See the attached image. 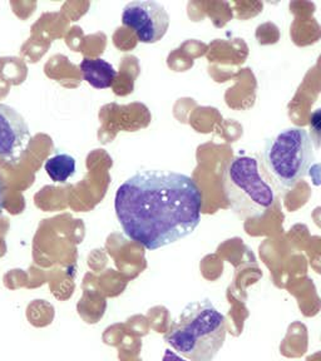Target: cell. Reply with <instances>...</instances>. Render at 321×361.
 <instances>
[{
  "instance_id": "cell-1",
  "label": "cell",
  "mask_w": 321,
  "mask_h": 361,
  "mask_svg": "<svg viewBox=\"0 0 321 361\" xmlns=\"http://www.w3.org/2000/svg\"><path fill=\"white\" fill-rule=\"evenodd\" d=\"M202 204V192L192 177L156 169L124 180L114 200L126 236L151 251L191 235Z\"/></svg>"
},
{
  "instance_id": "cell-2",
  "label": "cell",
  "mask_w": 321,
  "mask_h": 361,
  "mask_svg": "<svg viewBox=\"0 0 321 361\" xmlns=\"http://www.w3.org/2000/svg\"><path fill=\"white\" fill-rule=\"evenodd\" d=\"M226 338V319L210 300L187 305L164 340L191 361H212Z\"/></svg>"
},
{
  "instance_id": "cell-3",
  "label": "cell",
  "mask_w": 321,
  "mask_h": 361,
  "mask_svg": "<svg viewBox=\"0 0 321 361\" xmlns=\"http://www.w3.org/2000/svg\"><path fill=\"white\" fill-rule=\"evenodd\" d=\"M224 190L232 209L243 217H262L277 203V187L255 156L232 158L224 171Z\"/></svg>"
},
{
  "instance_id": "cell-4",
  "label": "cell",
  "mask_w": 321,
  "mask_h": 361,
  "mask_svg": "<svg viewBox=\"0 0 321 361\" xmlns=\"http://www.w3.org/2000/svg\"><path fill=\"white\" fill-rule=\"evenodd\" d=\"M314 162V146L308 130L293 127L266 142L262 169L279 190L289 191L309 173Z\"/></svg>"
},
{
  "instance_id": "cell-5",
  "label": "cell",
  "mask_w": 321,
  "mask_h": 361,
  "mask_svg": "<svg viewBox=\"0 0 321 361\" xmlns=\"http://www.w3.org/2000/svg\"><path fill=\"white\" fill-rule=\"evenodd\" d=\"M122 24L130 28L141 43L153 44L167 33L169 16L157 1H131L124 6Z\"/></svg>"
},
{
  "instance_id": "cell-6",
  "label": "cell",
  "mask_w": 321,
  "mask_h": 361,
  "mask_svg": "<svg viewBox=\"0 0 321 361\" xmlns=\"http://www.w3.org/2000/svg\"><path fill=\"white\" fill-rule=\"evenodd\" d=\"M32 135L28 124L17 109L0 103V158L18 164L28 151Z\"/></svg>"
},
{
  "instance_id": "cell-7",
  "label": "cell",
  "mask_w": 321,
  "mask_h": 361,
  "mask_svg": "<svg viewBox=\"0 0 321 361\" xmlns=\"http://www.w3.org/2000/svg\"><path fill=\"white\" fill-rule=\"evenodd\" d=\"M79 69L85 82L97 90L111 88L117 78V71L102 58H85Z\"/></svg>"
},
{
  "instance_id": "cell-8",
  "label": "cell",
  "mask_w": 321,
  "mask_h": 361,
  "mask_svg": "<svg viewBox=\"0 0 321 361\" xmlns=\"http://www.w3.org/2000/svg\"><path fill=\"white\" fill-rule=\"evenodd\" d=\"M44 169L53 182L66 183L75 173V159L67 153H59L47 159Z\"/></svg>"
},
{
  "instance_id": "cell-9",
  "label": "cell",
  "mask_w": 321,
  "mask_h": 361,
  "mask_svg": "<svg viewBox=\"0 0 321 361\" xmlns=\"http://www.w3.org/2000/svg\"><path fill=\"white\" fill-rule=\"evenodd\" d=\"M310 140L316 149L321 147V108H317L310 116Z\"/></svg>"
},
{
  "instance_id": "cell-10",
  "label": "cell",
  "mask_w": 321,
  "mask_h": 361,
  "mask_svg": "<svg viewBox=\"0 0 321 361\" xmlns=\"http://www.w3.org/2000/svg\"><path fill=\"white\" fill-rule=\"evenodd\" d=\"M164 361H186L185 359H182L180 356L177 355L174 351L171 350H166L164 353Z\"/></svg>"
},
{
  "instance_id": "cell-11",
  "label": "cell",
  "mask_w": 321,
  "mask_h": 361,
  "mask_svg": "<svg viewBox=\"0 0 321 361\" xmlns=\"http://www.w3.org/2000/svg\"><path fill=\"white\" fill-rule=\"evenodd\" d=\"M4 209V185H3V180L0 178V214Z\"/></svg>"
}]
</instances>
